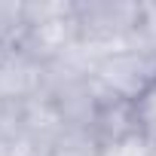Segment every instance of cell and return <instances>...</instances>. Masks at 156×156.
<instances>
[{"label":"cell","instance_id":"cell-7","mask_svg":"<svg viewBox=\"0 0 156 156\" xmlns=\"http://www.w3.org/2000/svg\"><path fill=\"white\" fill-rule=\"evenodd\" d=\"M153 144L144 138V135H129L122 141H113V144H101V153L98 156H153Z\"/></svg>","mask_w":156,"mask_h":156},{"label":"cell","instance_id":"cell-5","mask_svg":"<svg viewBox=\"0 0 156 156\" xmlns=\"http://www.w3.org/2000/svg\"><path fill=\"white\" fill-rule=\"evenodd\" d=\"M135 104V119H138V132L156 147V83L138 98Z\"/></svg>","mask_w":156,"mask_h":156},{"label":"cell","instance_id":"cell-4","mask_svg":"<svg viewBox=\"0 0 156 156\" xmlns=\"http://www.w3.org/2000/svg\"><path fill=\"white\" fill-rule=\"evenodd\" d=\"M101 141L92 129H64L52 144V156H98Z\"/></svg>","mask_w":156,"mask_h":156},{"label":"cell","instance_id":"cell-3","mask_svg":"<svg viewBox=\"0 0 156 156\" xmlns=\"http://www.w3.org/2000/svg\"><path fill=\"white\" fill-rule=\"evenodd\" d=\"M46 89V67L19 52L16 46L0 49V104H22Z\"/></svg>","mask_w":156,"mask_h":156},{"label":"cell","instance_id":"cell-1","mask_svg":"<svg viewBox=\"0 0 156 156\" xmlns=\"http://www.w3.org/2000/svg\"><path fill=\"white\" fill-rule=\"evenodd\" d=\"M95 80L122 101H138L156 83V52L132 43L129 49L104 58L95 67Z\"/></svg>","mask_w":156,"mask_h":156},{"label":"cell","instance_id":"cell-6","mask_svg":"<svg viewBox=\"0 0 156 156\" xmlns=\"http://www.w3.org/2000/svg\"><path fill=\"white\" fill-rule=\"evenodd\" d=\"M135 43H138L141 49L156 52V0H144V3H138Z\"/></svg>","mask_w":156,"mask_h":156},{"label":"cell","instance_id":"cell-2","mask_svg":"<svg viewBox=\"0 0 156 156\" xmlns=\"http://www.w3.org/2000/svg\"><path fill=\"white\" fill-rule=\"evenodd\" d=\"M80 43V22H76V3L70 12L64 16H55V19H46L40 25H28L16 43L19 52H25L28 58H34L37 64H52L58 61L70 46Z\"/></svg>","mask_w":156,"mask_h":156}]
</instances>
